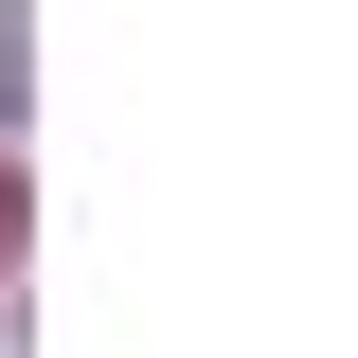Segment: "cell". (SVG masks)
<instances>
[{
    "mask_svg": "<svg viewBox=\"0 0 358 358\" xmlns=\"http://www.w3.org/2000/svg\"><path fill=\"white\" fill-rule=\"evenodd\" d=\"M0 90H18V0H0Z\"/></svg>",
    "mask_w": 358,
    "mask_h": 358,
    "instance_id": "1",
    "label": "cell"
},
{
    "mask_svg": "<svg viewBox=\"0 0 358 358\" xmlns=\"http://www.w3.org/2000/svg\"><path fill=\"white\" fill-rule=\"evenodd\" d=\"M0 251H18V179H0Z\"/></svg>",
    "mask_w": 358,
    "mask_h": 358,
    "instance_id": "2",
    "label": "cell"
}]
</instances>
